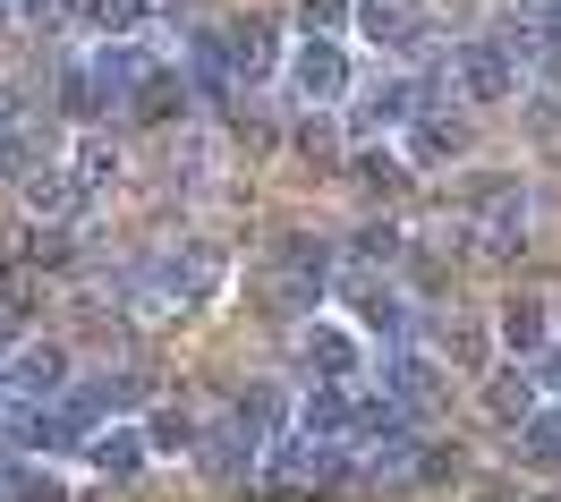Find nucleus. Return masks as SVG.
<instances>
[{
	"label": "nucleus",
	"mask_w": 561,
	"mask_h": 502,
	"mask_svg": "<svg viewBox=\"0 0 561 502\" xmlns=\"http://www.w3.org/2000/svg\"><path fill=\"white\" fill-rule=\"evenodd\" d=\"M519 60L502 52L493 35H468V43H451V94L468 111H493V103H519Z\"/></svg>",
	"instance_id": "obj_1"
},
{
	"label": "nucleus",
	"mask_w": 561,
	"mask_h": 502,
	"mask_svg": "<svg viewBox=\"0 0 561 502\" xmlns=\"http://www.w3.org/2000/svg\"><path fill=\"white\" fill-rule=\"evenodd\" d=\"M289 85H298V103L307 111H332V103H350V85H357V69H350V43H332V35H298L289 43Z\"/></svg>",
	"instance_id": "obj_2"
},
{
	"label": "nucleus",
	"mask_w": 561,
	"mask_h": 502,
	"mask_svg": "<svg viewBox=\"0 0 561 502\" xmlns=\"http://www.w3.org/2000/svg\"><path fill=\"white\" fill-rule=\"evenodd\" d=\"M350 468H357L350 443H316V434H280L273 452H264V477H280V486H307V494L350 486Z\"/></svg>",
	"instance_id": "obj_3"
},
{
	"label": "nucleus",
	"mask_w": 561,
	"mask_h": 502,
	"mask_svg": "<svg viewBox=\"0 0 561 502\" xmlns=\"http://www.w3.org/2000/svg\"><path fill=\"white\" fill-rule=\"evenodd\" d=\"M77 392V366L60 341H18V358L0 375V400H18V409H51V400Z\"/></svg>",
	"instance_id": "obj_4"
},
{
	"label": "nucleus",
	"mask_w": 561,
	"mask_h": 502,
	"mask_svg": "<svg viewBox=\"0 0 561 502\" xmlns=\"http://www.w3.org/2000/svg\"><path fill=\"white\" fill-rule=\"evenodd\" d=\"M383 400H400V409H409V418L425 426V418L451 400V366L425 358L417 341H409V350H383Z\"/></svg>",
	"instance_id": "obj_5"
},
{
	"label": "nucleus",
	"mask_w": 561,
	"mask_h": 502,
	"mask_svg": "<svg viewBox=\"0 0 561 502\" xmlns=\"http://www.w3.org/2000/svg\"><path fill=\"white\" fill-rule=\"evenodd\" d=\"M425 103H434V77L391 69L383 85H366V94H357V128H366V137H400V128H409Z\"/></svg>",
	"instance_id": "obj_6"
},
{
	"label": "nucleus",
	"mask_w": 561,
	"mask_h": 502,
	"mask_svg": "<svg viewBox=\"0 0 561 502\" xmlns=\"http://www.w3.org/2000/svg\"><path fill=\"white\" fill-rule=\"evenodd\" d=\"M298 366H307V384H366V350H357L350 323L316 316L298 332Z\"/></svg>",
	"instance_id": "obj_7"
},
{
	"label": "nucleus",
	"mask_w": 561,
	"mask_h": 502,
	"mask_svg": "<svg viewBox=\"0 0 561 502\" xmlns=\"http://www.w3.org/2000/svg\"><path fill=\"white\" fill-rule=\"evenodd\" d=\"M43 171V119L26 103V85H0V180H35Z\"/></svg>",
	"instance_id": "obj_8"
},
{
	"label": "nucleus",
	"mask_w": 561,
	"mask_h": 502,
	"mask_svg": "<svg viewBox=\"0 0 561 502\" xmlns=\"http://www.w3.org/2000/svg\"><path fill=\"white\" fill-rule=\"evenodd\" d=\"M264 452H273V443H264V434H247L239 418L221 409V418L205 426V443H196V468H205V477H221V486H239V477H255V468H264Z\"/></svg>",
	"instance_id": "obj_9"
},
{
	"label": "nucleus",
	"mask_w": 561,
	"mask_h": 502,
	"mask_svg": "<svg viewBox=\"0 0 561 502\" xmlns=\"http://www.w3.org/2000/svg\"><path fill=\"white\" fill-rule=\"evenodd\" d=\"M400 137H409V171H443V162H459V145H468V103H425Z\"/></svg>",
	"instance_id": "obj_10"
},
{
	"label": "nucleus",
	"mask_w": 561,
	"mask_h": 502,
	"mask_svg": "<svg viewBox=\"0 0 561 502\" xmlns=\"http://www.w3.org/2000/svg\"><path fill=\"white\" fill-rule=\"evenodd\" d=\"M357 26H366V43H375V52H400V60L434 43L425 0H357Z\"/></svg>",
	"instance_id": "obj_11"
},
{
	"label": "nucleus",
	"mask_w": 561,
	"mask_h": 502,
	"mask_svg": "<svg viewBox=\"0 0 561 502\" xmlns=\"http://www.w3.org/2000/svg\"><path fill=\"white\" fill-rule=\"evenodd\" d=\"M493 332H502L511 358H545V350H553V298H545V289H511L502 316H493Z\"/></svg>",
	"instance_id": "obj_12"
},
{
	"label": "nucleus",
	"mask_w": 561,
	"mask_h": 502,
	"mask_svg": "<svg viewBox=\"0 0 561 502\" xmlns=\"http://www.w3.org/2000/svg\"><path fill=\"white\" fill-rule=\"evenodd\" d=\"M273 264H280V289H289V298L341 282V248H332V239H307V230H289V239L273 248Z\"/></svg>",
	"instance_id": "obj_13"
},
{
	"label": "nucleus",
	"mask_w": 561,
	"mask_h": 502,
	"mask_svg": "<svg viewBox=\"0 0 561 502\" xmlns=\"http://www.w3.org/2000/svg\"><path fill=\"white\" fill-rule=\"evenodd\" d=\"M230 69H239V85H264V77L289 69V43L264 18H230Z\"/></svg>",
	"instance_id": "obj_14"
},
{
	"label": "nucleus",
	"mask_w": 561,
	"mask_h": 502,
	"mask_svg": "<svg viewBox=\"0 0 561 502\" xmlns=\"http://www.w3.org/2000/svg\"><path fill=\"white\" fill-rule=\"evenodd\" d=\"M187 85L213 94V103H230L239 94V69H230V26H196L187 35Z\"/></svg>",
	"instance_id": "obj_15"
},
{
	"label": "nucleus",
	"mask_w": 561,
	"mask_h": 502,
	"mask_svg": "<svg viewBox=\"0 0 561 502\" xmlns=\"http://www.w3.org/2000/svg\"><path fill=\"white\" fill-rule=\"evenodd\" d=\"M85 460H94V477H111V486H128L145 460H153V443H145V426H128V418H111V426H94V443H85Z\"/></svg>",
	"instance_id": "obj_16"
},
{
	"label": "nucleus",
	"mask_w": 561,
	"mask_h": 502,
	"mask_svg": "<svg viewBox=\"0 0 561 502\" xmlns=\"http://www.w3.org/2000/svg\"><path fill=\"white\" fill-rule=\"evenodd\" d=\"M536 409H545V384H536L527 366H502V375H485V418H493L502 434H519Z\"/></svg>",
	"instance_id": "obj_17"
},
{
	"label": "nucleus",
	"mask_w": 561,
	"mask_h": 502,
	"mask_svg": "<svg viewBox=\"0 0 561 502\" xmlns=\"http://www.w3.org/2000/svg\"><path fill=\"white\" fill-rule=\"evenodd\" d=\"M153 392V384H145L137 366H119V375H85V384H77V409H85V418H94V426H111V418H119V409H137V400Z\"/></svg>",
	"instance_id": "obj_18"
},
{
	"label": "nucleus",
	"mask_w": 561,
	"mask_h": 502,
	"mask_svg": "<svg viewBox=\"0 0 561 502\" xmlns=\"http://www.w3.org/2000/svg\"><path fill=\"white\" fill-rule=\"evenodd\" d=\"M187 103H196V85H187V69H162L137 85V103H128V119H145V128H162V119H187Z\"/></svg>",
	"instance_id": "obj_19"
},
{
	"label": "nucleus",
	"mask_w": 561,
	"mask_h": 502,
	"mask_svg": "<svg viewBox=\"0 0 561 502\" xmlns=\"http://www.w3.org/2000/svg\"><path fill=\"white\" fill-rule=\"evenodd\" d=\"M69 180H77V196L94 205V196L119 180V145L111 137H69Z\"/></svg>",
	"instance_id": "obj_20"
},
{
	"label": "nucleus",
	"mask_w": 561,
	"mask_h": 502,
	"mask_svg": "<svg viewBox=\"0 0 561 502\" xmlns=\"http://www.w3.org/2000/svg\"><path fill=\"white\" fill-rule=\"evenodd\" d=\"M26 214H35V221H69V214H85V196H77L69 162H43L35 180H26Z\"/></svg>",
	"instance_id": "obj_21"
},
{
	"label": "nucleus",
	"mask_w": 561,
	"mask_h": 502,
	"mask_svg": "<svg viewBox=\"0 0 561 502\" xmlns=\"http://www.w3.org/2000/svg\"><path fill=\"white\" fill-rule=\"evenodd\" d=\"M230 418H239L247 434H264V443H280V426H289V392H280L273 375H255V384L239 392V409H230Z\"/></svg>",
	"instance_id": "obj_22"
},
{
	"label": "nucleus",
	"mask_w": 561,
	"mask_h": 502,
	"mask_svg": "<svg viewBox=\"0 0 561 502\" xmlns=\"http://www.w3.org/2000/svg\"><path fill=\"white\" fill-rule=\"evenodd\" d=\"M357 316L375 323L391 350H409V298H400L391 282H357Z\"/></svg>",
	"instance_id": "obj_23"
},
{
	"label": "nucleus",
	"mask_w": 561,
	"mask_h": 502,
	"mask_svg": "<svg viewBox=\"0 0 561 502\" xmlns=\"http://www.w3.org/2000/svg\"><path fill=\"white\" fill-rule=\"evenodd\" d=\"M511 443H519V468H561V400H545Z\"/></svg>",
	"instance_id": "obj_24"
},
{
	"label": "nucleus",
	"mask_w": 561,
	"mask_h": 502,
	"mask_svg": "<svg viewBox=\"0 0 561 502\" xmlns=\"http://www.w3.org/2000/svg\"><path fill=\"white\" fill-rule=\"evenodd\" d=\"M0 477H9V502H77L69 477H51V460H0Z\"/></svg>",
	"instance_id": "obj_25"
},
{
	"label": "nucleus",
	"mask_w": 561,
	"mask_h": 502,
	"mask_svg": "<svg viewBox=\"0 0 561 502\" xmlns=\"http://www.w3.org/2000/svg\"><path fill=\"white\" fill-rule=\"evenodd\" d=\"M443 366H459V375H485V366H493V332H485V323H468V316L443 323Z\"/></svg>",
	"instance_id": "obj_26"
},
{
	"label": "nucleus",
	"mask_w": 561,
	"mask_h": 502,
	"mask_svg": "<svg viewBox=\"0 0 561 502\" xmlns=\"http://www.w3.org/2000/svg\"><path fill=\"white\" fill-rule=\"evenodd\" d=\"M153 9H162V0H94V9H85V26H94L103 43H137V26L153 18Z\"/></svg>",
	"instance_id": "obj_27"
},
{
	"label": "nucleus",
	"mask_w": 561,
	"mask_h": 502,
	"mask_svg": "<svg viewBox=\"0 0 561 502\" xmlns=\"http://www.w3.org/2000/svg\"><path fill=\"white\" fill-rule=\"evenodd\" d=\"M350 171L375 187V196H400V187H409V153H391V145H357Z\"/></svg>",
	"instance_id": "obj_28"
},
{
	"label": "nucleus",
	"mask_w": 561,
	"mask_h": 502,
	"mask_svg": "<svg viewBox=\"0 0 561 502\" xmlns=\"http://www.w3.org/2000/svg\"><path fill=\"white\" fill-rule=\"evenodd\" d=\"M341 264H357V273L400 264V230H391V221H366V230H350V239H341Z\"/></svg>",
	"instance_id": "obj_29"
},
{
	"label": "nucleus",
	"mask_w": 561,
	"mask_h": 502,
	"mask_svg": "<svg viewBox=\"0 0 561 502\" xmlns=\"http://www.w3.org/2000/svg\"><path fill=\"white\" fill-rule=\"evenodd\" d=\"M60 111H69V119H111L103 94H94V69H85V60H69V69H60Z\"/></svg>",
	"instance_id": "obj_30"
},
{
	"label": "nucleus",
	"mask_w": 561,
	"mask_h": 502,
	"mask_svg": "<svg viewBox=\"0 0 561 502\" xmlns=\"http://www.w3.org/2000/svg\"><path fill=\"white\" fill-rule=\"evenodd\" d=\"M85 9H94V0H18V18H26L35 35H60V26H85Z\"/></svg>",
	"instance_id": "obj_31"
},
{
	"label": "nucleus",
	"mask_w": 561,
	"mask_h": 502,
	"mask_svg": "<svg viewBox=\"0 0 561 502\" xmlns=\"http://www.w3.org/2000/svg\"><path fill=\"white\" fill-rule=\"evenodd\" d=\"M298 153H307V162H341V119H332V111H307V119H298Z\"/></svg>",
	"instance_id": "obj_32"
},
{
	"label": "nucleus",
	"mask_w": 561,
	"mask_h": 502,
	"mask_svg": "<svg viewBox=\"0 0 561 502\" xmlns=\"http://www.w3.org/2000/svg\"><path fill=\"white\" fill-rule=\"evenodd\" d=\"M145 443H153V452H196V443H205V426H196L187 409H162V418L145 426Z\"/></svg>",
	"instance_id": "obj_33"
},
{
	"label": "nucleus",
	"mask_w": 561,
	"mask_h": 502,
	"mask_svg": "<svg viewBox=\"0 0 561 502\" xmlns=\"http://www.w3.org/2000/svg\"><path fill=\"white\" fill-rule=\"evenodd\" d=\"M350 18H357V0H298V35H332L341 43Z\"/></svg>",
	"instance_id": "obj_34"
},
{
	"label": "nucleus",
	"mask_w": 561,
	"mask_h": 502,
	"mask_svg": "<svg viewBox=\"0 0 561 502\" xmlns=\"http://www.w3.org/2000/svg\"><path fill=\"white\" fill-rule=\"evenodd\" d=\"M26 307H35V282H26L18 264H9V273H0V323H9V316H26Z\"/></svg>",
	"instance_id": "obj_35"
},
{
	"label": "nucleus",
	"mask_w": 561,
	"mask_h": 502,
	"mask_svg": "<svg viewBox=\"0 0 561 502\" xmlns=\"http://www.w3.org/2000/svg\"><path fill=\"white\" fill-rule=\"evenodd\" d=\"M536 77H545V85H561V26H545V60H536Z\"/></svg>",
	"instance_id": "obj_36"
},
{
	"label": "nucleus",
	"mask_w": 561,
	"mask_h": 502,
	"mask_svg": "<svg viewBox=\"0 0 561 502\" xmlns=\"http://www.w3.org/2000/svg\"><path fill=\"white\" fill-rule=\"evenodd\" d=\"M527 18H536V26H561V0H527Z\"/></svg>",
	"instance_id": "obj_37"
},
{
	"label": "nucleus",
	"mask_w": 561,
	"mask_h": 502,
	"mask_svg": "<svg viewBox=\"0 0 561 502\" xmlns=\"http://www.w3.org/2000/svg\"><path fill=\"white\" fill-rule=\"evenodd\" d=\"M0 452H9V400H0Z\"/></svg>",
	"instance_id": "obj_38"
},
{
	"label": "nucleus",
	"mask_w": 561,
	"mask_h": 502,
	"mask_svg": "<svg viewBox=\"0 0 561 502\" xmlns=\"http://www.w3.org/2000/svg\"><path fill=\"white\" fill-rule=\"evenodd\" d=\"M553 341H561V298H553Z\"/></svg>",
	"instance_id": "obj_39"
},
{
	"label": "nucleus",
	"mask_w": 561,
	"mask_h": 502,
	"mask_svg": "<svg viewBox=\"0 0 561 502\" xmlns=\"http://www.w3.org/2000/svg\"><path fill=\"white\" fill-rule=\"evenodd\" d=\"M0 502H9V477H0Z\"/></svg>",
	"instance_id": "obj_40"
},
{
	"label": "nucleus",
	"mask_w": 561,
	"mask_h": 502,
	"mask_svg": "<svg viewBox=\"0 0 561 502\" xmlns=\"http://www.w3.org/2000/svg\"><path fill=\"white\" fill-rule=\"evenodd\" d=\"M0 9H9V0H0Z\"/></svg>",
	"instance_id": "obj_41"
}]
</instances>
